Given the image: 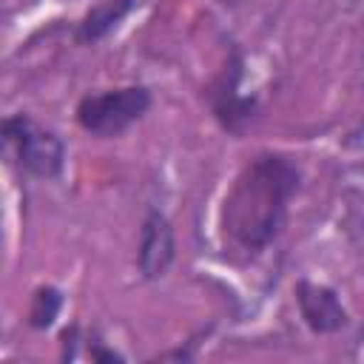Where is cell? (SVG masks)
<instances>
[{"label": "cell", "instance_id": "6da1fadb", "mask_svg": "<svg viewBox=\"0 0 364 364\" xmlns=\"http://www.w3.org/2000/svg\"><path fill=\"white\" fill-rule=\"evenodd\" d=\"M304 171L287 151H256L236 171L219 208V242L225 256L259 259L287 228L290 202L299 196Z\"/></svg>", "mask_w": 364, "mask_h": 364}, {"label": "cell", "instance_id": "7a4b0ae2", "mask_svg": "<svg viewBox=\"0 0 364 364\" xmlns=\"http://www.w3.org/2000/svg\"><path fill=\"white\" fill-rule=\"evenodd\" d=\"M154 94L142 82L88 91L74 105V122L94 139H117L148 117Z\"/></svg>", "mask_w": 364, "mask_h": 364}, {"label": "cell", "instance_id": "3957f363", "mask_svg": "<svg viewBox=\"0 0 364 364\" xmlns=\"http://www.w3.org/2000/svg\"><path fill=\"white\" fill-rule=\"evenodd\" d=\"M202 102L208 105L213 122L228 136H245L259 117V97L245 91V54L233 43L216 68V74L202 85Z\"/></svg>", "mask_w": 364, "mask_h": 364}, {"label": "cell", "instance_id": "277c9868", "mask_svg": "<svg viewBox=\"0 0 364 364\" xmlns=\"http://www.w3.org/2000/svg\"><path fill=\"white\" fill-rule=\"evenodd\" d=\"M0 136L11 151L17 168L26 176L54 182L65 171V142L57 131L40 125L28 111H14L3 117Z\"/></svg>", "mask_w": 364, "mask_h": 364}, {"label": "cell", "instance_id": "5b68a950", "mask_svg": "<svg viewBox=\"0 0 364 364\" xmlns=\"http://www.w3.org/2000/svg\"><path fill=\"white\" fill-rule=\"evenodd\" d=\"M176 262V230L162 208H145L136 236V273L142 282H162Z\"/></svg>", "mask_w": 364, "mask_h": 364}, {"label": "cell", "instance_id": "8992f818", "mask_svg": "<svg viewBox=\"0 0 364 364\" xmlns=\"http://www.w3.org/2000/svg\"><path fill=\"white\" fill-rule=\"evenodd\" d=\"M293 299L299 318L304 327L316 336H336L350 327V310L344 307L338 290L330 284L313 282V279H299L293 284Z\"/></svg>", "mask_w": 364, "mask_h": 364}, {"label": "cell", "instance_id": "52a82bcc", "mask_svg": "<svg viewBox=\"0 0 364 364\" xmlns=\"http://www.w3.org/2000/svg\"><path fill=\"white\" fill-rule=\"evenodd\" d=\"M139 3H142V0H100V3H94V6L74 23V31H71L74 43H77V46H97V43H102L105 37H111V34L122 26V20H125Z\"/></svg>", "mask_w": 364, "mask_h": 364}, {"label": "cell", "instance_id": "ba28073f", "mask_svg": "<svg viewBox=\"0 0 364 364\" xmlns=\"http://www.w3.org/2000/svg\"><path fill=\"white\" fill-rule=\"evenodd\" d=\"M63 307H65V293L57 284H51V282L37 284L31 290L28 307H26V324H28V330H34V333L51 330L57 324Z\"/></svg>", "mask_w": 364, "mask_h": 364}, {"label": "cell", "instance_id": "9c48e42d", "mask_svg": "<svg viewBox=\"0 0 364 364\" xmlns=\"http://www.w3.org/2000/svg\"><path fill=\"white\" fill-rule=\"evenodd\" d=\"M82 341V330L77 321H71L68 327L60 330V358L63 361H71L77 355V344Z\"/></svg>", "mask_w": 364, "mask_h": 364}, {"label": "cell", "instance_id": "30bf717a", "mask_svg": "<svg viewBox=\"0 0 364 364\" xmlns=\"http://www.w3.org/2000/svg\"><path fill=\"white\" fill-rule=\"evenodd\" d=\"M85 338H88V358L91 361H100V364H105V361H125V355L117 353L114 347H108L97 333H91Z\"/></svg>", "mask_w": 364, "mask_h": 364}]
</instances>
